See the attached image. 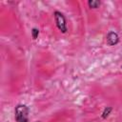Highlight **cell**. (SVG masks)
<instances>
[{
  "instance_id": "cell-1",
  "label": "cell",
  "mask_w": 122,
  "mask_h": 122,
  "mask_svg": "<svg viewBox=\"0 0 122 122\" xmlns=\"http://www.w3.org/2000/svg\"><path fill=\"white\" fill-rule=\"evenodd\" d=\"M29 108L27 105L19 104L14 111V117L17 122H29Z\"/></svg>"
},
{
  "instance_id": "cell-2",
  "label": "cell",
  "mask_w": 122,
  "mask_h": 122,
  "mask_svg": "<svg viewBox=\"0 0 122 122\" xmlns=\"http://www.w3.org/2000/svg\"><path fill=\"white\" fill-rule=\"evenodd\" d=\"M53 17H54V21H55L57 29L62 33H66L68 30V28H67V22H66V18L64 14L58 10H55L53 13Z\"/></svg>"
},
{
  "instance_id": "cell-3",
  "label": "cell",
  "mask_w": 122,
  "mask_h": 122,
  "mask_svg": "<svg viewBox=\"0 0 122 122\" xmlns=\"http://www.w3.org/2000/svg\"><path fill=\"white\" fill-rule=\"evenodd\" d=\"M106 41L109 46H114L119 42V36L115 31H109L106 36Z\"/></svg>"
},
{
  "instance_id": "cell-4",
  "label": "cell",
  "mask_w": 122,
  "mask_h": 122,
  "mask_svg": "<svg viewBox=\"0 0 122 122\" xmlns=\"http://www.w3.org/2000/svg\"><path fill=\"white\" fill-rule=\"evenodd\" d=\"M101 5V2L98 0H90L88 1V6L91 9H97L99 8V6Z\"/></svg>"
},
{
  "instance_id": "cell-5",
  "label": "cell",
  "mask_w": 122,
  "mask_h": 122,
  "mask_svg": "<svg viewBox=\"0 0 122 122\" xmlns=\"http://www.w3.org/2000/svg\"><path fill=\"white\" fill-rule=\"evenodd\" d=\"M112 109L111 108V107H106L105 109H104V111H103V112H102V118L103 119H106L109 115H110V113L112 112Z\"/></svg>"
},
{
  "instance_id": "cell-6",
  "label": "cell",
  "mask_w": 122,
  "mask_h": 122,
  "mask_svg": "<svg viewBox=\"0 0 122 122\" xmlns=\"http://www.w3.org/2000/svg\"><path fill=\"white\" fill-rule=\"evenodd\" d=\"M38 35H39V30H38L37 28H33V29L31 30V36H32V39H33V40L37 39Z\"/></svg>"
},
{
  "instance_id": "cell-7",
  "label": "cell",
  "mask_w": 122,
  "mask_h": 122,
  "mask_svg": "<svg viewBox=\"0 0 122 122\" xmlns=\"http://www.w3.org/2000/svg\"><path fill=\"white\" fill-rule=\"evenodd\" d=\"M36 122H39V121H36Z\"/></svg>"
},
{
  "instance_id": "cell-8",
  "label": "cell",
  "mask_w": 122,
  "mask_h": 122,
  "mask_svg": "<svg viewBox=\"0 0 122 122\" xmlns=\"http://www.w3.org/2000/svg\"><path fill=\"white\" fill-rule=\"evenodd\" d=\"M121 69H122V66H121Z\"/></svg>"
}]
</instances>
